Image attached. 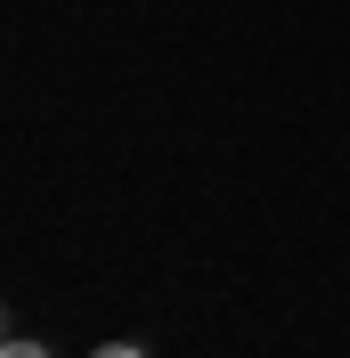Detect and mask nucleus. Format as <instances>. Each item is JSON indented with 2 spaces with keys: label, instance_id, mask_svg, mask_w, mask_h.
<instances>
[{
  "label": "nucleus",
  "instance_id": "1",
  "mask_svg": "<svg viewBox=\"0 0 350 358\" xmlns=\"http://www.w3.org/2000/svg\"><path fill=\"white\" fill-rule=\"evenodd\" d=\"M0 358H57V350H49V342H33V334H8V342H0Z\"/></svg>",
  "mask_w": 350,
  "mask_h": 358
},
{
  "label": "nucleus",
  "instance_id": "2",
  "mask_svg": "<svg viewBox=\"0 0 350 358\" xmlns=\"http://www.w3.org/2000/svg\"><path fill=\"white\" fill-rule=\"evenodd\" d=\"M90 358H147V350H139V342H98Z\"/></svg>",
  "mask_w": 350,
  "mask_h": 358
}]
</instances>
